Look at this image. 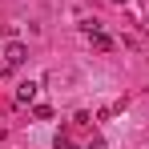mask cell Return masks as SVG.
<instances>
[{
    "label": "cell",
    "mask_w": 149,
    "mask_h": 149,
    "mask_svg": "<svg viewBox=\"0 0 149 149\" xmlns=\"http://www.w3.org/2000/svg\"><path fill=\"white\" fill-rule=\"evenodd\" d=\"M0 56H4L8 69H20V65L28 61V45H24V40H8V45L0 49Z\"/></svg>",
    "instance_id": "1"
},
{
    "label": "cell",
    "mask_w": 149,
    "mask_h": 149,
    "mask_svg": "<svg viewBox=\"0 0 149 149\" xmlns=\"http://www.w3.org/2000/svg\"><path fill=\"white\" fill-rule=\"evenodd\" d=\"M85 28H89V40H93V49H97V52H109V49H113V36H105L97 24H85Z\"/></svg>",
    "instance_id": "2"
},
{
    "label": "cell",
    "mask_w": 149,
    "mask_h": 149,
    "mask_svg": "<svg viewBox=\"0 0 149 149\" xmlns=\"http://www.w3.org/2000/svg\"><path fill=\"white\" fill-rule=\"evenodd\" d=\"M36 89H40L36 81H24V85H16V105H32V101H36Z\"/></svg>",
    "instance_id": "3"
},
{
    "label": "cell",
    "mask_w": 149,
    "mask_h": 149,
    "mask_svg": "<svg viewBox=\"0 0 149 149\" xmlns=\"http://www.w3.org/2000/svg\"><path fill=\"white\" fill-rule=\"evenodd\" d=\"M56 149H77V141L69 137V133H56Z\"/></svg>",
    "instance_id": "4"
},
{
    "label": "cell",
    "mask_w": 149,
    "mask_h": 149,
    "mask_svg": "<svg viewBox=\"0 0 149 149\" xmlns=\"http://www.w3.org/2000/svg\"><path fill=\"white\" fill-rule=\"evenodd\" d=\"M113 4H125V0H113Z\"/></svg>",
    "instance_id": "5"
}]
</instances>
